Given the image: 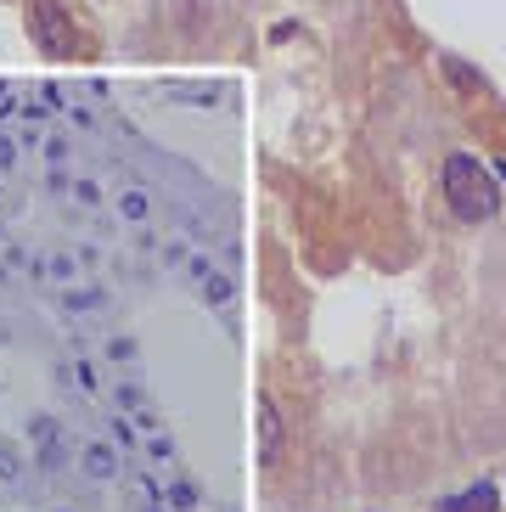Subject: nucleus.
<instances>
[{
	"label": "nucleus",
	"mask_w": 506,
	"mask_h": 512,
	"mask_svg": "<svg viewBox=\"0 0 506 512\" xmlns=\"http://www.w3.org/2000/svg\"><path fill=\"white\" fill-rule=\"evenodd\" d=\"M445 203H450L456 220H467V226L495 220V209H501L495 169H484L473 152H450V158H445Z\"/></svg>",
	"instance_id": "1"
},
{
	"label": "nucleus",
	"mask_w": 506,
	"mask_h": 512,
	"mask_svg": "<svg viewBox=\"0 0 506 512\" xmlns=\"http://www.w3.org/2000/svg\"><path fill=\"white\" fill-rule=\"evenodd\" d=\"M29 34L45 57H74L79 34H74V17L62 0H29Z\"/></svg>",
	"instance_id": "2"
},
{
	"label": "nucleus",
	"mask_w": 506,
	"mask_h": 512,
	"mask_svg": "<svg viewBox=\"0 0 506 512\" xmlns=\"http://www.w3.org/2000/svg\"><path fill=\"white\" fill-rule=\"evenodd\" d=\"M253 411H259V467H276V456H282V411H276L270 394H259Z\"/></svg>",
	"instance_id": "3"
},
{
	"label": "nucleus",
	"mask_w": 506,
	"mask_h": 512,
	"mask_svg": "<svg viewBox=\"0 0 506 512\" xmlns=\"http://www.w3.org/2000/svg\"><path fill=\"white\" fill-rule=\"evenodd\" d=\"M29 439L40 445V467H45V473H57V467H62V456H68V451H62L57 422H51V417H34V422H29Z\"/></svg>",
	"instance_id": "4"
},
{
	"label": "nucleus",
	"mask_w": 506,
	"mask_h": 512,
	"mask_svg": "<svg viewBox=\"0 0 506 512\" xmlns=\"http://www.w3.org/2000/svg\"><path fill=\"white\" fill-rule=\"evenodd\" d=\"M495 501H501V490H495V484H473V490H462V496L439 501L433 512H495Z\"/></svg>",
	"instance_id": "5"
},
{
	"label": "nucleus",
	"mask_w": 506,
	"mask_h": 512,
	"mask_svg": "<svg viewBox=\"0 0 506 512\" xmlns=\"http://www.w3.org/2000/svg\"><path fill=\"white\" fill-rule=\"evenodd\" d=\"M79 462H85L90 479H119V451H113V445H85Z\"/></svg>",
	"instance_id": "6"
},
{
	"label": "nucleus",
	"mask_w": 506,
	"mask_h": 512,
	"mask_svg": "<svg viewBox=\"0 0 506 512\" xmlns=\"http://www.w3.org/2000/svg\"><path fill=\"white\" fill-rule=\"evenodd\" d=\"M192 276H197V282H203V299H214V304H225V299H231V276L209 271L203 259H197V265H192Z\"/></svg>",
	"instance_id": "7"
},
{
	"label": "nucleus",
	"mask_w": 506,
	"mask_h": 512,
	"mask_svg": "<svg viewBox=\"0 0 506 512\" xmlns=\"http://www.w3.org/2000/svg\"><path fill=\"white\" fill-rule=\"evenodd\" d=\"M119 209H124V220H147L152 203H147V192H124V197H119Z\"/></svg>",
	"instance_id": "8"
},
{
	"label": "nucleus",
	"mask_w": 506,
	"mask_h": 512,
	"mask_svg": "<svg viewBox=\"0 0 506 512\" xmlns=\"http://www.w3.org/2000/svg\"><path fill=\"white\" fill-rule=\"evenodd\" d=\"M17 467H23V462H17V451L6 445V439H0V484H12V479H17Z\"/></svg>",
	"instance_id": "9"
},
{
	"label": "nucleus",
	"mask_w": 506,
	"mask_h": 512,
	"mask_svg": "<svg viewBox=\"0 0 506 512\" xmlns=\"http://www.w3.org/2000/svg\"><path fill=\"white\" fill-rule=\"evenodd\" d=\"M192 484H169V507H180V512H192Z\"/></svg>",
	"instance_id": "10"
},
{
	"label": "nucleus",
	"mask_w": 506,
	"mask_h": 512,
	"mask_svg": "<svg viewBox=\"0 0 506 512\" xmlns=\"http://www.w3.org/2000/svg\"><path fill=\"white\" fill-rule=\"evenodd\" d=\"M12 164H17V141H12V136H0V175H6Z\"/></svg>",
	"instance_id": "11"
},
{
	"label": "nucleus",
	"mask_w": 506,
	"mask_h": 512,
	"mask_svg": "<svg viewBox=\"0 0 506 512\" xmlns=\"http://www.w3.org/2000/svg\"><path fill=\"white\" fill-rule=\"evenodd\" d=\"M113 439H119V445H135V422L113 417Z\"/></svg>",
	"instance_id": "12"
},
{
	"label": "nucleus",
	"mask_w": 506,
	"mask_h": 512,
	"mask_svg": "<svg viewBox=\"0 0 506 512\" xmlns=\"http://www.w3.org/2000/svg\"><path fill=\"white\" fill-rule=\"evenodd\" d=\"M74 197H79V203H102V197H96V186H90V181H74Z\"/></svg>",
	"instance_id": "13"
},
{
	"label": "nucleus",
	"mask_w": 506,
	"mask_h": 512,
	"mask_svg": "<svg viewBox=\"0 0 506 512\" xmlns=\"http://www.w3.org/2000/svg\"><path fill=\"white\" fill-rule=\"evenodd\" d=\"M501 181H506V164H501Z\"/></svg>",
	"instance_id": "14"
}]
</instances>
